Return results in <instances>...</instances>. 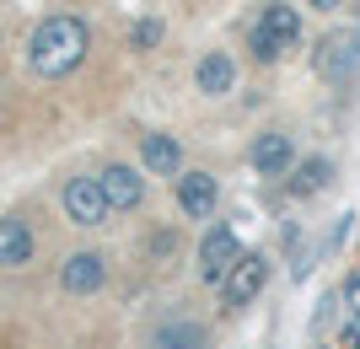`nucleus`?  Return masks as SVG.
I'll list each match as a JSON object with an SVG mask.
<instances>
[{
  "instance_id": "15",
  "label": "nucleus",
  "mask_w": 360,
  "mask_h": 349,
  "mask_svg": "<svg viewBox=\"0 0 360 349\" xmlns=\"http://www.w3.org/2000/svg\"><path fill=\"white\" fill-rule=\"evenodd\" d=\"M328 178H333V167L323 162V156H317V162H301V167H296V178H290V194H296V199L323 194V188H328Z\"/></svg>"
},
{
  "instance_id": "3",
  "label": "nucleus",
  "mask_w": 360,
  "mask_h": 349,
  "mask_svg": "<svg viewBox=\"0 0 360 349\" xmlns=\"http://www.w3.org/2000/svg\"><path fill=\"white\" fill-rule=\"evenodd\" d=\"M301 38V16L296 6H280V0H269L264 6V16L253 22V54L258 60H280L285 48H296Z\"/></svg>"
},
{
  "instance_id": "17",
  "label": "nucleus",
  "mask_w": 360,
  "mask_h": 349,
  "mask_svg": "<svg viewBox=\"0 0 360 349\" xmlns=\"http://www.w3.org/2000/svg\"><path fill=\"white\" fill-rule=\"evenodd\" d=\"M339 344H345V349H360V312H355V317L345 322V334H339Z\"/></svg>"
},
{
  "instance_id": "5",
  "label": "nucleus",
  "mask_w": 360,
  "mask_h": 349,
  "mask_svg": "<svg viewBox=\"0 0 360 349\" xmlns=\"http://www.w3.org/2000/svg\"><path fill=\"white\" fill-rule=\"evenodd\" d=\"M264 279H269V258H264V253H242L237 269L221 279V301L237 312V306H248L258 290H264Z\"/></svg>"
},
{
  "instance_id": "4",
  "label": "nucleus",
  "mask_w": 360,
  "mask_h": 349,
  "mask_svg": "<svg viewBox=\"0 0 360 349\" xmlns=\"http://www.w3.org/2000/svg\"><path fill=\"white\" fill-rule=\"evenodd\" d=\"M60 199H65L70 226H103L108 215H113V204H108V194H103V183H97V178H70Z\"/></svg>"
},
{
  "instance_id": "10",
  "label": "nucleus",
  "mask_w": 360,
  "mask_h": 349,
  "mask_svg": "<svg viewBox=\"0 0 360 349\" xmlns=\"http://www.w3.org/2000/svg\"><path fill=\"white\" fill-rule=\"evenodd\" d=\"M32 263V226L22 215H0V269Z\"/></svg>"
},
{
  "instance_id": "9",
  "label": "nucleus",
  "mask_w": 360,
  "mask_h": 349,
  "mask_svg": "<svg viewBox=\"0 0 360 349\" xmlns=\"http://www.w3.org/2000/svg\"><path fill=\"white\" fill-rule=\"evenodd\" d=\"M97 183H103V194H108L113 210H140V199H146V178H140L135 167H103Z\"/></svg>"
},
{
  "instance_id": "11",
  "label": "nucleus",
  "mask_w": 360,
  "mask_h": 349,
  "mask_svg": "<svg viewBox=\"0 0 360 349\" xmlns=\"http://www.w3.org/2000/svg\"><path fill=\"white\" fill-rule=\"evenodd\" d=\"M140 162L156 178H183V145L172 135H140Z\"/></svg>"
},
{
  "instance_id": "18",
  "label": "nucleus",
  "mask_w": 360,
  "mask_h": 349,
  "mask_svg": "<svg viewBox=\"0 0 360 349\" xmlns=\"http://www.w3.org/2000/svg\"><path fill=\"white\" fill-rule=\"evenodd\" d=\"M317 11H339V6H345V0H312Z\"/></svg>"
},
{
  "instance_id": "14",
  "label": "nucleus",
  "mask_w": 360,
  "mask_h": 349,
  "mask_svg": "<svg viewBox=\"0 0 360 349\" xmlns=\"http://www.w3.org/2000/svg\"><path fill=\"white\" fill-rule=\"evenodd\" d=\"M253 167L264 178H285L290 172V135H258L253 140Z\"/></svg>"
},
{
  "instance_id": "16",
  "label": "nucleus",
  "mask_w": 360,
  "mask_h": 349,
  "mask_svg": "<svg viewBox=\"0 0 360 349\" xmlns=\"http://www.w3.org/2000/svg\"><path fill=\"white\" fill-rule=\"evenodd\" d=\"M156 38H162V22H140L135 27V48H150Z\"/></svg>"
},
{
  "instance_id": "12",
  "label": "nucleus",
  "mask_w": 360,
  "mask_h": 349,
  "mask_svg": "<svg viewBox=\"0 0 360 349\" xmlns=\"http://www.w3.org/2000/svg\"><path fill=\"white\" fill-rule=\"evenodd\" d=\"M194 81H199V91H205V97H226V91L237 86V65H231V54H226V48H210V54L199 60Z\"/></svg>"
},
{
  "instance_id": "8",
  "label": "nucleus",
  "mask_w": 360,
  "mask_h": 349,
  "mask_svg": "<svg viewBox=\"0 0 360 349\" xmlns=\"http://www.w3.org/2000/svg\"><path fill=\"white\" fill-rule=\"evenodd\" d=\"M215 199H221V188H215L210 172H183V178H178V204H183L188 220H210Z\"/></svg>"
},
{
  "instance_id": "7",
  "label": "nucleus",
  "mask_w": 360,
  "mask_h": 349,
  "mask_svg": "<svg viewBox=\"0 0 360 349\" xmlns=\"http://www.w3.org/2000/svg\"><path fill=\"white\" fill-rule=\"evenodd\" d=\"M103 279H108L103 253H70V258L60 263V285L70 290V296H91V290H103Z\"/></svg>"
},
{
  "instance_id": "1",
  "label": "nucleus",
  "mask_w": 360,
  "mask_h": 349,
  "mask_svg": "<svg viewBox=\"0 0 360 349\" xmlns=\"http://www.w3.org/2000/svg\"><path fill=\"white\" fill-rule=\"evenodd\" d=\"M86 48H91V32L81 16H44L27 38V65L54 81V76H70L75 65L86 60Z\"/></svg>"
},
{
  "instance_id": "6",
  "label": "nucleus",
  "mask_w": 360,
  "mask_h": 349,
  "mask_svg": "<svg viewBox=\"0 0 360 349\" xmlns=\"http://www.w3.org/2000/svg\"><path fill=\"white\" fill-rule=\"evenodd\" d=\"M237 258H242V247H237V231L231 226L205 231V242H199V274H205L210 285H221L226 274L237 269Z\"/></svg>"
},
{
  "instance_id": "2",
  "label": "nucleus",
  "mask_w": 360,
  "mask_h": 349,
  "mask_svg": "<svg viewBox=\"0 0 360 349\" xmlns=\"http://www.w3.org/2000/svg\"><path fill=\"white\" fill-rule=\"evenodd\" d=\"M312 70L328 81V86H355L360 81V27L328 32V38L312 48Z\"/></svg>"
},
{
  "instance_id": "13",
  "label": "nucleus",
  "mask_w": 360,
  "mask_h": 349,
  "mask_svg": "<svg viewBox=\"0 0 360 349\" xmlns=\"http://www.w3.org/2000/svg\"><path fill=\"white\" fill-rule=\"evenodd\" d=\"M205 322L194 317H167L156 334H150V349H205Z\"/></svg>"
}]
</instances>
